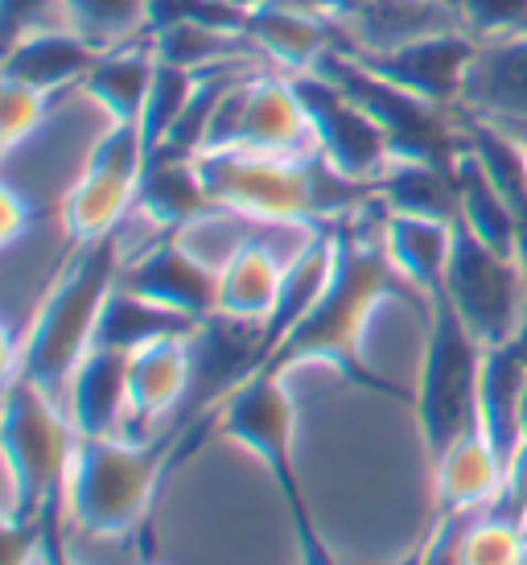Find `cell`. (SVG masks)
Wrapping results in <instances>:
<instances>
[{
  "mask_svg": "<svg viewBox=\"0 0 527 565\" xmlns=\"http://www.w3.org/2000/svg\"><path fill=\"white\" fill-rule=\"evenodd\" d=\"M355 215L334 223V273H330L322 298L313 301L310 315L284 334V343L268 355L264 367L289 376L293 367H305V363H326L330 372H338L346 384L388 396V401H404L412 408V393L388 384L372 363L363 360V334H367L375 310L384 301L412 306L420 318H429V298L404 281L400 268L391 265L384 239L358 232Z\"/></svg>",
  "mask_w": 527,
  "mask_h": 565,
  "instance_id": "obj_1",
  "label": "cell"
},
{
  "mask_svg": "<svg viewBox=\"0 0 527 565\" xmlns=\"http://www.w3.org/2000/svg\"><path fill=\"white\" fill-rule=\"evenodd\" d=\"M202 186L218 211H232L256 223H293V227H330L372 203V186H358L330 170L322 153L284 158L260 149H202Z\"/></svg>",
  "mask_w": 527,
  "mask_h": 565,
  "instance_id": "obj_2",
  "label": "cell"
},
{
  "mask_svg": "<svg viewBox=\"0 0 527 565\" xmlns=\"http://www.w3.org/2000/svg\"><path fill=\"white\" fill-rule=\"evenodd\" d=\"M120 268H125L120 232L92 244H75L66 268L54 277L50 294L37 306L30 334L17 343V351L4 355V376H25L66 408L71 376L95 347V327L111 289L120 285Z\"/></svg>",
  "mask_w": 527,
  "mask_h": 565,
  "instance_id": "obj_3",
  "label": "cell"
},
{
  "mask_svg": "<svg viewBox=\"0 0 527 565\" xmlns=\"http://www.w3.org/2000/svg\"><path fill=\"white\" fill-rule=\"evenodd\" d=\"M284 380L289 376L260 367L256 376L244 380L211 413V429H215L218 438L244 446L264 471L272 475L280 503L289 512V524H293L301 565H342L338 553L330 550V541L318 529V520H313L310 495H305V483H301V471H297V455H293L297 405Z\"/></svg>",
  "mask_w": 527,
  "mask_h": 565,
  "instance_id": "obj_4",
  "label": "cell"
},
{
  "mask_svg": "<svg viewBox=\"0 0 527 565\" xmlns=\"http://www.w3.org/2000/svg\"><path fill=\"white\" fill-rule=\"evenodd\" d=\"M182 429L157 438H75L66 467L71 520L92 536H128L153 503L157 487L173 467Z\"/></svg>",
  "mask_w": 527,
  "mask_h": 565,
  "instance_id": "obj_5",
  "label": "cell"
},
{
  "mask_svg": "<svg viewBox=\"0 0 527 565\" xmlns=\"http://www.w3.org/2000/svg\"><path fill=\"white\" fill-rule=\"evenodd\" d=\"M482 360H486L482 339L462 322L445 289H433L424 318V355L412 388V413L429 458L478 429Z\"/></svg>",
  "mask_w": 527,
  "mask_h": 565,
  "instance_id": "obj_6",
  "label": "cell"
},
{
  "mask_svg": "<svg viewBox=\"0 0 527 565\" xmlns=\"http://www.w3.org/2000/svg\"><path fill=\"white\" fill-rule=\"evenodd\" d=\"M75 438V425L58 401L25 376H4V467L13 483L9 516L33 520L50 495L66 491Z\"/></svg>",
  "mask_w": 527,
  "mask_h": 565,
  "instance_id": "obj_7",
  "label": "cell"
},
{
  "mask_svg": "<svg viewBox=\"0 0 527 565\" xmlns=\"http://www.w3.org/2000/svg\"><path fill=\"white\" fill-rule=\"evenodd\" d=\"M445 298L462 322L482 339V347H498L515 339L527 322V260L486 248L462 220L453 223V252L445 268Z\"/></svg>",
  "mask_w": 527,
  "mask_h": 565,
  "instance_id": "obj_8",
  "label": "cell"
},
{
  "mask_svg": "<svg viewBox=\"0 0 527 565\" xmlns=\"http://www.w3.org/2000/svg\"><path fill=\"white\" fill-rule=\"evenodd\" d=\"M206 149H260L305 158L318 153L310 128V111L284 71H248L235 83L218 108Z\"/></svg>",
  "mask_w": 527,
  "mask_h": 565,
  "instance_id": "obj_9",
  "label": "cell"
},
{
  "mask_svg": "<svg viewBox=\"0 0 527 565\" xmlns=\"http://www.w3.org/2000/svg\"><path fill=\"white\" fill-rule=\"evenodd\" d=\"M293 87L310 111L313 145L330 161V170H338L342 178H351L358 186H375L379 173L391 166V141L379 128V120L346 87L326 79L322 71L293 75Z\"/></svg>",
  "mask_w": 527,
  "mask_h": 565,
  "instance_id": "obj_10",
  "label": "cell"
},
{
  "mask_svg": "<svg viewBox=\"0 0 527 565\" xmlns=\"http://www.w3.org/2000/svg\"><path fill=\"white\" fill-rule=\"evenodd\" d=\"M478 38L458 25V30L424 33V38L404 42L396 50H379V54L351 50V54L363 66H372L375 75L404 87V92L420 95L429 104H441V108H458L465 79H470V66L478 58Z\"/></svg>",
  "mask_w": 527,
  "mask_h": 565,
  "instance_id": "obj_11",
  "label": "cell"
},
{
  "mask_svg": "<svg viewBox=\"0 0 527 565\" xmlns=\"http://www.w3.org/2000/svg\"><path fill=\"white\" fill-rule=\"evenodd\" d=\"M120 285L157 306H170L178 315L194 318V322L218 315V268L202 260L186 244V236H178V232H161L132 260L125 256Z\"/></svg>",
  "mask_w": 527,
  "mask_h": 565,
  "instance_id": "obj_12",
  "label": "cell"
},
{
  "mask_svg": "<svg viewBox=\"0 0 527 565\" xmlns=\"http://www.w3.org/2000/svg\"><path fill=\"white\" fill-rule=\"evenodd\" d=\"M194 388V355L186 339H161L128 355V425L125 438H157L178 408H186Z\"/></svg>",
  "mask_w": 527,
  "mask_h": 565,
  "instance_id": "obj_13",
  "label": "cell"
},
{
  "mask_svg": "<svg viewBox=\"0 0 527 565\" xmlns=\"http://www.w3.org/2000/svg\"><path fill=\"white\" fill-rule=\"evenodd\" d=\"M99 54H104V46H95L75 25H46V30H30L13 42H4L0 79L46 95H66L87 83Z\"/></svg>",
  "mask_w": 527,
  "mask_h": 565,
  "instance_id": "obj_14",
  "label": "cell"
},
{
  "mask_svg": "<svg viewBox=\"0 0 527 565\" xmlns=\"http://www.w3.org/2000/svg\"><path fill=\"white\" fill-rule=\"evenodd\" d=\"M244 33L256 46V54L268 58L272 71H284V75L313 71L330 50L342 46L338 21L301 4V0H264V4L248 9Z\"/></svg>",
  "mask_w": 527,
  "mask_h": 565,
  "instance_id": "obj_15",
  "label": "cell"
},
{
  "mask_svg": "<svg viewBox=\"0 0 527 565\" xmlns=\"http://www.w3.org/2000/svg\"><path fill=\"white\" fill-rule=\"evenodd\" d=\"M277 227H293V223H256V232L218 265V315L268 327L284 285V265L301 252H277V244L268 239V232Z\"/></svg>",
  "mask_w": 527,
  "mask_h": 565,
  "instance_id": "obj_16",
  "label": "cell"
},
{
  "mask_svg": "<svg viewBox=\"0 0 527 565\" xmlns=\"http://www.w3.org/2000/svg\"><path fill=\"white\" fill-rule=\"evenodd\" d=\"M433 462V500L441 516H474L495 508L507 479V458L486 441L482 429L450 441Z\"/></svg>",
  "mask_w": 527,
  "mask_h": 565,
  "instance_id": "obj_17",
  "label": "cell"
},
{
  "mask_svg": "<svg viewBox=\"0 0 527 565\" xmlns=\"http://www.w3.org/2000/svg\"><path fill=\"white\" fill-rule=\"evenodd\" d=\"M66 417L78 438H116L128 425V355L92 347L66 388Z\"/></svg>",
  "mask_w": 527,
  "mask_h": 565,
  "instance_id": "obj_18",
  "label": "cell"
},
{
  "mask_svg": "<svg viewBox=\"0 0 527 565\" xmlns=\"http://www.w3.org/2000/svg\"><path fill=\"white\" fill-rule=\"evenodd\" d=\"M458 108L486 120L527 125V33L482 42Z\"/></svg>",
  "mask_w": 527,
  "mask_h": 565,
  "instance_id": "obj_19",
  "label": "cell"
},
{
  "mask_svg": "<svg viewBox=\"0 0 527 565\" xmlns=\"http://www.w3.org/2000/svg\"><path fill=\"white\" fill-rule=\"evenodd\" d=\"M527 393V322L498 347H486L478 384V429L498 455L512 462L519 450V405Z\"/></svg>",
  "mask_w": 527,
  "mask_h": 565,
  "instance_id": "obj_20",
  "label": "cell"
},
{
  "mask_svg": "<svg viewBox=\"0 0 527 565\" xmlns=\"http://www.w3.org/2000/svg\"><path fill=\"white\" fill-rule=\"evenodd\" d=\"M137 211L157 232H186L202 215H211L215 203L202 186L198 158H182L165 149L149 153L137 186Z\"/></svg>",
  "mask_w": 527,
  "mask_h": 565,
  "instance_id": "obj_21",
  "label": "cell"
},
{
  "mask_svg": "<svg viewBox=\"0 0 527 565\" xmlns=\"http://www.w3.org/2000/svg\"><path fill=\"white\" fill-rule=\"evenodd\" d=\"M153 79H157L153 38H137V42L104 50L95 71L87 75V83L78 87V95L92 99V108L104 111V120L140 125L149 92H153Z\"/></svg>",
  "mask_w": 527,
  "mask_h": 565,
  "instance_id": "obj_22",
  "label": "cell"
},
{
  "mask_svg": "<svg viewBox=\"0 0 527 565\" xmlns=\"http://www.w3.org/2000/svg\"><path fill=\"white\" fill-rule=\"evenodd\" d=\"M137 186L140 178L99 170V166H83L63 194V232L71 239V248L116 236L125 227L128 211H137Z\"/></svg>",
  "mask_w": 527,
  "mask_h": 565,
  "instance_id": "obj_23",
  "label": "cell"
},
{
  "mask_svg": "<svg viewBox=\"0 0 527 565\" xmlns=\"http://www.w3.org/2000/svg\"><path fill=\"white\" fill-rule=\"evenodd\" d=\"M379 239H384V248H388L391 265L400 268V277L412 285L417 294L429 298L433 289L445 285V268H450V252H453V223L384 211Z\"/></svg>",
  "mask_w": 527,
  "mask_h": 565,
  "instance_id": "obj_24",
  "label": "cell"
},
{
  "mask_svg": "<svg viewBox=\"0 0 527 565\" xmlns=\"http://www.w3.org/2000/svg\"><path fill=\"white\" fill-rule=\"evenodd\" d=\"M375 199L384 203V211L396 215H420V220H441L458 223L462 220V190L458 178L445 166L417 158H391V166L379 173L375 182Z\"/></svg>",
  "mask_w": 527,
  "mask_h": 565,
  "instance_id": "obj_25",
  "label": "cell"
},
{
  "mask_svg": "<svg viewBox=\"0 0 527 565\" xmlns=\"http://www.w3.org/2000/svg\"><path fill=\"white\" fill-rule=\"evenodd\" d=\"M194 330H198L194 318L140 298V294H132L125 285H116L108 306H104V315H99V327H95V347L99 351L137 355L140 347L161 343V339H186Z\"/></svg>",
  "mask_w": 527,
  "mask_h": 565,
  "instance_id": "obj_26",
  "label": "cell"
},
{
  "mask_svg": "<svg viewBox=\"0 0 527 565\" xmlns=\"http://www.w3.org/2000/svg\"><path fill=\"white\" fill-rule=\"evenodd\" d=\"M453 178H458V190H462V223L465 227H470L486 248L524 260L527 256L524 223H519V215L507 206V199L495 190V182L486 178L478 158L470 153V145H465L462 153H458V161H453Z\"/></svg>",
  "mask_w": 527,
  "mask_h": 565,
  "instance_id": "obj_27",
  "label": "cell"
},
{
  "mask_svg": "<svg viewBox=\"0 0 527 565\" xmlns=\"http://www.w3.org/2000/svg\"><path fill=\"white\" fill-rule=\"evenodd\" d=\"M66 21L95 46H125L149 38V0H63Z\"/></svg>",
  "mask_w": 527,
  "mask_h": 565,
  "instance_id": "obj_28",
  "label": "cell"
},
{
  "mask_svg": "<svg viewBox=\"0 0 527 565\" xmlns=\"http://www.w3.org/2000/svg\"><path fill=\"white\" fill-rule=\"evenodd\" d=\"M462 565H527V529L503 512L465 520L458 541Z\"/></svg>",
  "mask_w": 527,
  "mask_h": 565,
  "instance_id": "obj_29",
  "label": "cell"
},
{
  "mask_svg": "<svg viewBox=\"0 0 527 565\" xmlns=\"http://www.w3.org/2000/svg\"><path fill=\"white\" fill-rule=\"evenodd\" d=\"M194 87H198V75H194V71H182V66L157 58V79H153V92H149V104H144V120H140L149 153H153L157 145L173 132V125L182 120V111H186Z\"/></svg>",
  "mask_w": 527,
  "mask_h": 565,
  "instance_id": "obj_30",
  "label": "cell"
},
{
  "mask_svg": "<svg viewBox=\"0 0 527 565\" xmlns=\"http://www.w3.org/2000/svg\"><path fill=\"white\" fill-rule=\"evenodd\" d=\"M63 95H46L21 87V83L0 79V145L4 153H17V145L30 141L37 128L50 120V108L58 104Z\"/></svg>",
  "mask_w": 527,
  "mask_h": 565,
  "instance_id": "obj_31",
  "label": "cell"
},
{
  "mask_svg": "<svg viewBox=\"0 0 527 565\" xmlns=\"http://www.w3.org/2000/svg\"><path fill=\"white\" fill-rule=\"evenodd\" d=\"M458 13L478 42L527 33V0H458Z\"/></svg>",
  "mask_w": 527,
  "mask_h": 565,
  "instance_id": "obj_32",
  "label": "cell"
},
{
  "mask_svg": "<svg viewBox=\"0 0 527 565\" xmlns=\"http://www.w3.org/2000/svg\"><path fill=\"white\" fill-rule=\"evenodd\" d=\"M42 520V553H37V565H78V557L71 553V503H66V491L50 495L46 508L37 512Z\"/></svg>",
  "mask_w": 527,
  "mask_h": 565,
  "instance_id": "obj_33",
  "label": "cell"
},
{
  "mask_svg": "<svg viewBox=\"0 0 527 565\" xmlns=\"http://www.w3.org/2000/svg\"><path fill=\"white\" fill-rule=\"evenodd\" d=\"M0 21H4V42L46 25H71L63 0H0Z\"/></svg>",
  "mask_w": 527,
  "mask_h": 565,
  "instance_id": "obj_34",
  "label": "cell"
},
{
  "mask_svg": "<svg viewBox=\"0 0 527 565\" xmlns=\"http://www.w3.org/2000/svg\"><path fill=\"white\" fill-rule=\"evenodd\" d=\"M42 553V520H17L4 516V533H0V565H37Z\"/></svg>",
  "mask_w": 527,
  "mask_h": 565,
  "instance_id": "obj_35",
  "label": "cell"
},
{
  "mask_svg": "<svg viewBox=\"0 0 527 565\" xmlns=\"http://www.w3.org/2000/svg\"><path fill=\"white\" fill-rule=\"evenodd\" d=\"M33 215H37V206L13 182H4V190H0V244L13 248L17 239L25 236V227H33Z\"/></svg>",
  "mask_w": 527,
  "mask_h": 565,
  "instance_id": "obj_36",
  "label": "cell"
},
{
  "mask_svg": "<svg viewBox=\"0 0 527 565\" xmlns=\"http://www.w3.org/2000/svg\"><path fill=\"white\" fill-rule=\"evenodd\" d=\"M462 524H465V516H437L433 533H429L424 565H462V553H458Z\"/></svg>",
  "mask_w": 527,
  "mask_h": 565,
  "instance_id": "obj_37",
  "label": "cell"
},
{
  "mask_svg": "<svg viewBox=\"0 0 527 565\" xmlns=\"http://www.w3.org/2000/svg\"><path fill=\"white\" fill-rule=\"evenodd\" d=\"M424 553H429V536H424V541H417V545L404 553V557L396 565H424Z\"/></svg>",
  "mask_w": 527,
  "mask_h": 565,
  "instance_id": "obj_38",
  "label": "cell"
},
{
  "mask_svg": "<svg viewBox=\"0 0 527 565\" xmlns=\"http://www.w3.org/2000/svg\"><path fill=\"white\" fill-rule=\"evenodd\" d=\"M495 125H503L507 132H515V137L524 141V149H527V125H515V120H495Z\"/></svg>",
  "mask_w": 527,
  "mask_h": 565,
  "instance_id": "obj_39",
  "label": "cell"
},
{
  "mask_svg": "<svg viewBox=\"0 0 527 565\" xmlns=\"http://www.w3.org/2000/svg\"><path fill=\"white\" fill-rule=\"evenodd\" d=\"M519 446H527V393H524V405H519Z\"/></svg>",
  "mask_w": 527,
  "mask_h": 565,
  "instance_id": "obj_40",
  "label": "cell"
},
{
  "mask_svg": "<svg viewBox=\"0 0 527 565\" xmlns=\"http://www.w3.org/2000/svg\"><path fill=\"white\" fill-rule=\"evenodd\" d=\"M235 9H244V13H248V9H256V4H264V0H232Z\"/></svg>",
  "mask_w": 527,
  "mask_h": 565,
  "instance_id": "obj_41",
  "label": "cell"
},
{
  "mask_svg": "<svg viewBox=\"0 0 527 565\" xmlns=\"http://www.w3.org/2000/svg\"><path fill=\"white\" fill-rule=\"evenodd\" d=\"M437 4H453V9H458V0H437Z\"/></svg>",
  "mask_w": 527,
  "mask_h": 565,
  "instance_id": "obj_42",
  "label": "cell"
},
{
  "mask_svg": "<svg viewBox=\"0 0 527 565\" xmlns=\"http://www.w3.org/2000/svg\"><path fill=\"white\" fill-rule=\"evenodd\" d=\"M524 529H527V520H524Z\"/></svg>",
  "mask_w": 527,
  "mask_h": 565,
  "instance_id": "obj_43",
  "label": "cell"
},
{
  "mask_svg": "<svg viewBox=\"0 0 527 565\" xmlns=\"http://www.w3.org/2000/svg\"><path fill=\"white\" fill-rule=\"evenodd\" d=\"M524 260H527V256H524Z\"/></svg>",
  "mask_w": 527,
  "mask_h": 565,
  "instance_id": "obj_44",
  "label": "cell"
},
{
  "mask_svg": "<svg viewBox=\"0 0 527 565\" xmlns=\"http://www.w3.org/2000/svg\"><path fill=\"white\" fill-rule=\"evenodd\" d=\"M149 565H153V562H149Z\"/></svg>",
  "mask_w": 527,
  "mask_h": 565,
  "instance_id": "obj_45",
  "label": "cell"
}]
</instances>
